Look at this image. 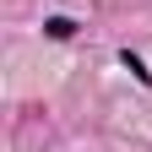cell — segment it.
I'll use <instances>...</instances> for the list:
<instances>
[]
</instances>
